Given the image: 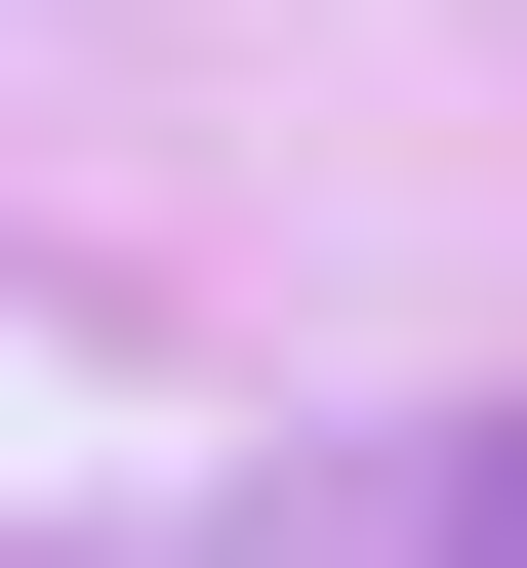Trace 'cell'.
I'll use <instances>...</instances> for the list:
<instances>
[{
  "label": "cell",
  "mask_w": 527,
  "mask_h": 568,
  "mask_svg": "<svg viewBox=\"0 0 527 568\" xmlns=\"http://www.w3.org/2000/svg\"><path fill=\"white\" fill-rule=\"evenodd\" d=\"M487 568H527V487H487Z\"/></svg>",
  "instance_id": "1"
}]
</instances>
